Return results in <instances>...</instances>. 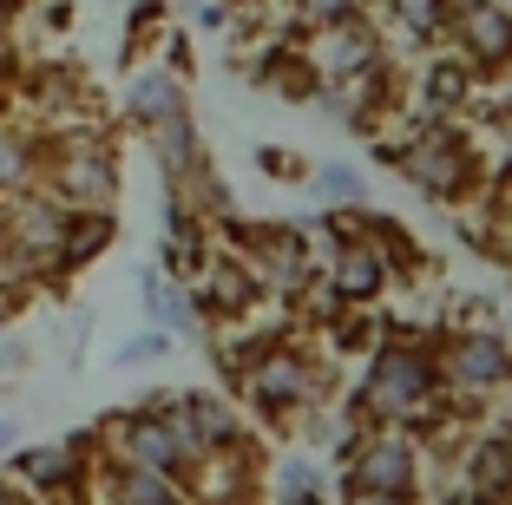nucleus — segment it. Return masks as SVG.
I'll use <instances>...</instances> for the list:
<instances>
[{"label":"nucleus","mask_w":512,"mask_h":505,"mask_svg":"<svg viewBox=\"0 0 512 505\" xmlns=\"http://www.w3.org/2000/svg\"><path fill=\"white\" fill-rule=\"evenodd\" d=\"M20 309H27V302H20V296H7V289H0V335H7V322H14Z\"/></svg>","instance_id":"nucleus-33"},{"label":"nucleus","mask_w":512,"mask_h":505,"mask_svg":"<svg viewBox=\"0 0 512 505\" xmlns=\"http://www.w3.org/2000/svg\"><path fill=\"white\" fill-rule=\"evenodd\" d=\"M342 505H421V499H401V492H342Z\"/></svg>","instance_id":"nucleus-30"},{"label":"nucleus","mask_w":512,"mask_h":505,"mask_svg":"<svg viewBox=\"0 0 512 505\" xmlns=\"http://www.w3.org/2000/svg\"><path fill=\"white\" fill-rule=\"evenodd\" d=\"M263 499L270 505H309V499H329V473L309 446H289L276 460H263Z\"/></svg>","instance_id":"nucleus-16"},{"label":"nucleus","mask_w":512,"mask_h":505,"mask_svg":"<svg viewBox=\"0 0 512 505\" xmlns=\"http://www.w3.org/2000/svg\"><path fill=\"white\" fill-rule=\"evenodd\" d=\"M256 171L270 184H309V164H302V151L289 145H256Z\"/></svg>","instance_id":"nucleus-26"},{"label":"nucleus","mask_w":512,"mask_h":505,"mask_svg":"<svg viewBox=\"0 0 512 505\" xmlns=\"http://www.w3.org/2000/svg\"><path fill=\"white\" fill-rule=\"evenodd\" d=\"M191 302H197V322L204 328H230V322H250V309L263 302V289H256V276L243 269V256H230L224 243H211V256L197 263L191 283Z\"/></svg>","instance_id":"nucleus-11"},{"label":"nucleus","mask_w":512,"mask_h":505,"mask_svg":"<svg viewBox=\"0 0 512 505\" xmlns=\"http://www.w3.org/2000/svg\"><path fill=\"white\" fill-rule=\"evenodd\" d=\"M486 99V79L480 73H467V66L453 60V53H427V66H421V125L427 119H460V112H473V105Z\"/></svg>","instance_id":"nucleus-14"},{"label":"nucleus","mask_w":512,"mask_h":505,"mask_svg":"<svg viewBox=\"0 0 512 505\" xmlns=\"http://www.w3.org/2000/svg\"><path fill=\"white\" fill-rule=\"evenodd\" d=\"M381 158H388V171H401L421 197H434V204H447V210H460V204L493 191V158L447 119H427V125H414V132L388 138Z\"/></svg>","instance_id":"nucleus-3"},{"label":"nucleus","mask_w":512,"mask_h":505,"mask_svg":"<svg viewBox=\"0 0 512 505\" xmlns=\"http://www.w3.org/2000/svg\"><path fill=\"white\" fill-rule=\"evenodd\" d=\"M296 53L309 60V73H316L322 86H342V79H355V73H368V66L394 60V53H388V33H381L375 14H355V20H335V27L302 33Z\"/></svg>","instance_id":"nucleus-9"},{"label":"nucleus","mask_w":512,"mask_h":505,"mask_svg":"<svg viewBox=\"0 0 512 505\" xmlns=\"http://www.w3.org/2000/svg\"><path fill=\"white\" fill-rule=\"evenodd\" d=\"M40 191V132L14 112H0V204Z\"/></svg>","instance_id":"nucleus-17"},{"label":"nucleus","mask_w":512,"mask_h":505,"mask_svg":"<svg viewBox=\"0 0 512 505\" xmlns=\"http://www.w3.org/2000/svg\"><path fill=\"white\" fill-rule=\"evenodd\" d=\"M316 283L335 309H375L394 283H401V263L381 243V230L368 217H348V230L335 237V250L316 263Z\"/></svg>","instance_id":"nucleus-7"},{"label":"nucleus","mask_w":512,"mask_h":505,"mask_svg":"<svg viewBox=\"0 0 512 505\" xmlns=\"http://www.w3.org/2000/svg\"><path fill=\"white\" fill-rule=\"evenodd\" d=\"M355 14H368V0H289V20H296L302 33L335 27V20H355Z\"/></svg>","instance_id":"nucleus-25"},{"label":"nucleus","mask_w":512,"mask_h":505,"mask_svg":"<svg viewBox=\"0 0 512 505\" xmlns=\"http://www.w3.org/2000/svg\"><path fill=\"white\" fill-rule=\"evenodd\" d=\"M119 112L132 132H158L165 119H178V112H191V99H184V79L165 73V66H138L132 79H125L119 92Z\"/></svg>","instance_id":"nucleus-15"},{"label":"nucleus","mask_w":512,"mask_h":505,"mask_svg":"<svg viewBox=\"0 0 512 505\" xmlns=\"http://www.w3.org/2000/svg\"><path fill=\"white\" fill-rule=\"evenodd\" d=\"M427 348H434V368H440V394H447V407L467 420V427H480L486 407H493L499 394H512V342L493 322L434 328Z\"/></svg>","instance_id":"nucleus-4"},{"label":"nucleus","mask_w":512,"mask_h":505,"mask_svg":"<svg viewBox=\"0 0 512 505\" xmlns=\"http://www.w3.org/2000/svg\"><path fill=\"white\" fill-rule=\"evenodd\" d=\"M342 414H348V427H401V433H414V440L427 446V460L467 427V420L447 407V394H440V368H434L427 335H407V328H388V335L362 355V374H355V387H348Z\"/></svg>","instance_id":"nucleus-1"},{"label":"nucleus","mask_w":512,"mask_h":505,"mask_svg":"<svg viewBox=\"0 0 512 505\" xmlns=\"http://www.w3.org/2000/svg\"><path fill=\"white\" fill-rule=\"evenodd\" d=\"M165 355H171V335L151 328V335H132V342L119 348V368H145V361H165Z\"/></svg>","instance_id":"nucleus-27"},{"label":"nucleus","mask_w":512,"mask_h":505,"mask_svg":"<svg viewBox=\"0 0 512 505\" xmlns=\"http://www.w3.org/2000/svg\"><path fill=\"white\" fill-rule=\"evenodd\" d=\"M453 473L460 486L493 505H512V433L499 427H467V446H453Z\"/></svg>","instance_id":"nucleus-12"},{"label":"nucleus","mask_w":512,"mask_h":505,"mask_svg":"<svg viewBox=\"0 0 512 505\" xmlns=\"http://www.w3.org/2000/svg\"><path fill=\"white\" fill-rule=\"evenodd\" d=\"M427 446L401 427H355L348 446L335 453V479L342 492H401V499H421L427 486Z\"/></svg>","instance_id":"nucleus-6"},{"label":"nucleus","mask_w":512,"mask_h":505,"mask_svg":"<svg viewBox=\"0 0 512 505\" xmlns=\"http://www.w3.org/2000/svg\"><path fill=\"white\" fill-rule=\"evenodd\" d=\"M309 505H335V499H309Z\"/></svg>","instance_id":"nucleus-37"},{"label":"nucleus","mask_w":512,"mask_h":505,"mask_svg":"<svg viewBox=\"0 0 512 505\" xmlns=\"http://www.w3.org/2000/svg\"><path fill=\"white\" fill-rule=\"evenodd\" d=\"M0 112H7V79H0Z\"/></svg>","instance_id":"nucleus-35"},{"label":"nucleus","mask_w":512,"mask_h":505,"mask_svg":"<svg viewBox=\"0 0 512 505\" xmlns=\"http://www.w3.org/2000/svg\"><path fill=\"white\" fill-rule=\"evenodd\" d=\"M309 184H316L322 210H368V178L355 164L329 158V164H309Z\"/></svg>","instance_id":"nucleus-23"},{"label":"nucleus","mask_w":512,"mask_h":505,"mask_svg":"<svg viewBox=\"0 0 512 505\" xmlns=\"http://www.w3.org/2000/svg\"><path fill=\"white\" fill-rule=\"evenodd\" d=\"M447 14L453 0H381V20L394 27V40L414 46V53H434L447 40Z\"/></svg>","instance_id":"nucleus-20"},{"label":"nucleus","mask_w":512,"mask_h":505,"mask_svg":"<svg viewBox=\"0 0 512 505\" xmlns=\"http://www.w3.org/2000/svg\"><path fill=\"white\" fill-rule=\"evenodd\" d=\"M27 7H33V0H0V27H14V20L27 14Z\"/></svg>","instance_id":"nucleus-34"},{"label":"nucleus","mask_w":512,"mask_h":505,"mask_svg":"<svg viewBox=\"0 0 512 505\" xmlns=\"http://www.w3.org/2000/svg\"><path fill=\"white\" fill-rule=\"evenodd\" d=\"M33 361V342H20V335H0V374H27Z\"/></svg>","instance_id":"nucleus-28"},{"label":"nucleus","mask_w":512,"mask_h":505,"mask_svg":"<svg viewBox=\"0 0 512 505\" xmlns=\"http://www.w3.org/2000/svg\"><path fill=\"white\" fill-rule=\"evenodd\" d=\"M165 33H171V7H165V0H138L132 20H125V53H132V60H145V46L165 40Z\"/></svg>","instance_id":"nucleus-24"},{"label":"nucleus","mask_w":512,"mask_h":505,"mask_svg":"<svg viewBox=\"0 0 512 505\" xmlns=\"http://www.w3.org/2000/svg\"><path fill=\"white\" fill-rule=\"evenodd\" d=\"M99 492H106V505H171L178 479L138 473V466H99Z\"/></svg>","instance_id":"nucleus-22"},{"label":"nucleus","mask_w":512,"mask_h":505,"mask_svg":"<svg viewBox=\"0 0 512 505\" xmlns=\"http://www.w3.org/2000/svg\"><path fill=\"white\" fill-rule=\"evenodd\" d=\"M230 387H237V407L250 420H270V427H296L309 407H329V355L309 342H296V335H276L263 355H250L237 374H230Z\"/></svg>","instance_id":"nucleus-2"},{"label":"nucleus","mask_w":512,"mask_h":505,"mask_svg":"<svg viewBox=\"0 0 512 505\" xmlns=\"http://www.w3.org/2000/svg\"><path fill=\"white\" fill-rule=\"evenodd\" d=\"M171 505H191V499H184V492H178V499H171Z\"/></svg>","instance_id":"nucleus-36"},{"label":"nucleus","mask_w":512,"mask_h":505,"mask_svg":"<svg viewBox=\"0 0 512 505\" xmlns=\"http://www.w3.org/2000/svg\"><path fill=\"white\" fill-rule=\"evenodd\" d=\"M145 138H151V151H158V171H165V184L191 178L197 164H204V145H197V125H191V112L165 119L158 132H145Z\"/></svg>","instance_id":"nucleus-21"},{"label":"nucleus","mask_w":512,"mask_h":505,"mask_svg":"<svg viewBox=\"0 0 512 505\" xmlns=\"http://www.w3.org/2000/svg\"><path fill=\"white\" fill-rule=\"evenodd\" d=\"M165 420L178 427L184 453L191 460H204V453H230V446H250V414H243L237 401H224V394H197V387H184V394H165Z\"/></svg>","instance_id":"nucleus-10"},{"label":"nucleus","mask_w":512,"mask_h":505,"mask_svg":"<svg viewBox=\"0 0 512 505\" xmlns=\"http://www.w3.org/2000/svg\"><path fill=\"white\" fill-rule=\"evenodd\" d=\"M14 446H27V440H20V420H7V414H0V460H7Z\"/></svg>","instance_id":"nucleus-32"},{"label":"nucleus","mask_w":512,"mask_h":505,"mask_svg":"<svg viewBox=\"0 0 512 505\" xmlns=\"http://www.w3.org/2000/svg\"><path fill=\"white\" fill-rule=\"evenodd\" d=\"M322 99H329L335 119L362 125V132H375L381 119H394V99H401V73H394V60L368 66V73L342 79V86H322Z\"/></svg>","instance_id":"nucleus-13"},{"label":"nucleus","mask_w":512,"mask_h":505,"mask_svg":"<svg viewBox=\"0 0 512 505\" xmlns=\"http://www.w3.org/2000/svg\"><path fill=\"white\" fill-rule=\"evenodd\" d=\"M138 296H145V315H151V328H158V335H204L191 289H184V283H171V276H165L158 263H151V269H138Z\"/></svg>","instance_id":"nucleus-18"},{"label":"nucleus","mask_w":512,"mask_h":505,"mask_svg":"<svg viewBox=\"0 0 512 505\" xmlns=\"http://www.w3.org/2000/svg\"><path fill=\"white\" fill-rule=\"evenodd\" d=\"M440 46H453V60L467 73H480L486 86L506 79L512 73V0H453Z\"/></svg>","instance_id":"nucleus-8"},{"label":"nucleus","mask_w":512,"mask_h":505,"mask_svg":"<svg viewBox=\"0 0 512 505\" xmlns=\"http://www.w3.org/2000/svg\"><path fill=\"white\" fill-rule=\"evenodd\" d=\"M434 505H493V499H480V492H467V486H447Z\"/></svg>","instance_id":"nucleus-31"},{"label":"nucleus","mask_w":512,"mask_h":505,"mask_svg":"<svg viewBox=\"0 0 512 505\" xmlns=\"http://www.w3.org/2000/svg\"><path fill=\"white\" fill-rule=\"evenodd\" d=\"M40 191L60 210H112L119 204V145L106 125L40 132Z\"/></svg>","instance_id":"nucleus-5"},{"label":"nucleus","mask_w":512,"mask_h":505,"mask_svg":"<svg viewBox=\"0 0 512 505\" xmlns=\"http://www.w3.org/2000/svg\"><path fill=\"white\" fill-rule=\"evenodd\" d=\"M14 73H20V40H14L7 27H0V79L14 86Z\"/></svg>","instance_id":"nucleus-29"},{"label":"nucleus","mask_w":512,"mask_h":505,"mask_svg":"<svg viewBox=\"0 0 512 505\" xmlns=\"http://www.w3.org/2000/svg\"><path fill=\"white\" fill-rule=\"evenodd\" d=\"M112 243H119V210H73L66 237H60V283L79 276V269H92Z\"/></svg>","instance_id":"nucleus-19"}]
</instances>
